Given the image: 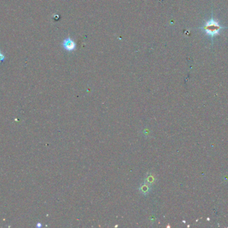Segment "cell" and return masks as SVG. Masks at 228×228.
Listing matches in <instances>:
<instances>
[{
  "label": "cell",
  "instance_id": "7a4b0ae2",
  "mask_svg": "<svg viewBox=\"0 0 228 228\" xmlns=\"http://www.w3.org/2000/svg\"><path fill=\"white\" fill-rule=\"evenodd\" d=\"M63 46L68 51H72L76 47V44L71 38H67L63 42Z\"/></svg>",
  "mask_w": 228,
  "mask_h": 228
},
{
  "label": "cell",
  "instance_id": "6da1fadb",
  "mask_svg": "<svg viewBox=\"0 0 228 228\" xmlns=\"http://www.w3.org/2000/svg\"><path fill=\"white\" fill-rule=\"evenodd\" d=\"M223 27L219 24L217 21L214 19H211L205 23L202 29L208 36L213 38L219 34V31Z\"/></svg>",
  "mask_w": 228,
  "mask_h": 228
},
{
  "label": "cell",
  "instance_id": "3957f363",
  "mask_svg": "<svg viewBox=\"0 0 228 228\" xmlns=\"http://www.w3.org/2000/svg\"><path fill=\"white\" fill-rule=\"evenodd\" d=\"M4 59H5V56L3 55V53L0 51V62H3V61L4 60Z\"/></svg>",
  "mask_w": 228,
  "mask_h": 228
}]
</instances>
